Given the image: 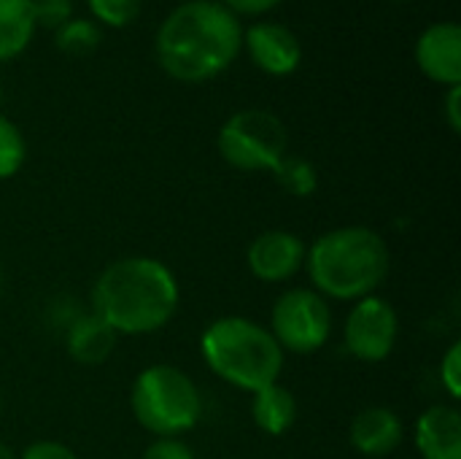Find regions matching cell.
<instances>
[{
    "label": "cell",
    "instance_id": "cell-26",
    "mask_svg": "<svg viewBox=\"0 0 461 459\" xmlns=\"http://www.w3.org/2000/svg\"><path fill=\"white\" fill-rule=\"evenodd\" d=\"M446 122L454 133H461V84L459 87H448L446 92Z\"/></svg>",
    "mask_w": 461,
    "mask_h": 459
},
{
    "label": "cell",
    "instance_id": "cell-18",
    "mask_svg": "<svg viewBox=\"0 0 461 459\" xmlns=\"http://www.w3.org/2000/svg\"><path fill=\"white\" fill-rule=\"evenodd\" d=\"M103 41V30L95 19H81L73 16L70 22H65L57 32H54V43L62 54L68 57H81L89 54L92 49H97Z\"/></svg>",
    "mask_w": 461,
    "mask_h": 459
},
{
    "label": "cell",
    "instance_id": "cell-13",
    "mask_svg": "<svg viewBox=\"0 0 461 459\" xmlns=\"http://www.w3.org/2000/svg\"><path fill=\"white\" fill-rule=\"evenodd\" d=\"M416 449L424 459H461V414L454 406L427 409L413 427Z\"/></svg>",
    "mask_w": 461,
    "mask_h": 459
},
{
    "label": "cell",
    "instance_id": "cell-14",
    "mask_svg": "<svg viewBox=\"0 0 461 459\" xmlns=\"http://www.w3.org/2000/svg\"><path fill=\"white\" fill-rule=\"evenodd\" d=\"M113 346H116V333L97 314L78 317L65 333V349L81 365L105 363L111 357Z\"/></svg>",
    "mask_w": 461,
    "mask_h": 459
},
{
    "label": "cell",
    "instance_id": "cell-12",
    "mask_svg": "<svg viewBox=\"0 0 461 459\" xmlns=\"http://www.w3.org/2000/svg\"><path fill=\"white\" fill-rule=\"evenodd\" d=\"M402 438H405V427H402L400 417L386 406L362 409L348 427L351 446L362 457L370 459L389 457L392 452H397Z\"/></svg>",
    "mask_w": 461,
    "mask_h": 459
},
{
    "label": "cell",
    "instance_id": "cell-4",
    "mask_svg": "<svg viewBox=\"0 0 461 459\" xmlns=\"http://www.w3.org/2000/svg\"><path fill=\"white\" fill-rule=\"evenodd\" d=\"M200 354L208 371L243 392L276 384L284 371V352L270 330L246 317H221L200 335Z\"/></svg>",
    "mask_w": 461,
    "mask_h": 459
},
{
    "label": "cell",
    "instance_id": "cell-2",
    "mask_svg": "<svg viewBox=\"0 0 461 459\" xmlns=\"http://www.w3.org/2000/svg\"><path fill=\"white\" fill-rule=\"evenodd\" d=\"M181 303L176 273L154 257L111 262L95 281L92 314L116 335H151L170 325Z\"/></svg>",
    "mask_w": 461,
    "mask_h": 459
},
{
    "label": "cell",
    "instance_id": "cell-28",
    "mask_svg": "<svg viewBox=\"0 0 461 459\" xmlns=\"http://www.w3.org/2000/svg\"><path fill=\"white\" fill-rule=\"evenodd\" d=\"M0 295H3V268H0Z\"/></svg>",
    "mask_w": 461,
    "mask_h": 459
},
{
    "label": "cell",
    "instance_id": "cell-24",
    "mask_svg": "<svg viewBox=\"0 0 461 459\" xmlns=\"http://www.w3.org/2000/svg\"><path fill=\"white\" fill-rule=\"evenodd\" d=\"M16 459H78L76 452L59 441H35Z\"/></svg>",
    "mask_w": 461,
    "mask_h": 459
},
{
    "label": "cell",
    "instance_id": "cell-7",
    "mask_svg": "<svg viewBox=\"0 0 461 459\" xmlns=\"http://www.w3.org/2000/svg\"><path fill=\"white\" fill-rule=\"evenodd\" d=\"M270 335L286 354H316L327 346L332 335V308L330 300L321 298L311 287L286 289L270 314Z\"/></svg>",
    "mask_w": 461,
    "mask_h": 459
},
{
    "label": "cell",
    "instance_id": "cell-29",
    "mask_svg": "<svg viewBox=\"0 0 461 459\" xmlns=\"http://www.w3.org/2000/svg\"><path fill=\"white\" fill-rule=\"evenodd\" d=\"M0 414H3V395H0Z\"/></svg>",
    "mask_w": 461,
    "mask_h": 459
},
{
    "label": "cell",
    "instance_id": "cell-23",
    "mask_svg": "<svg viewBox=\"0 0 461 459\" xmlns=\"http://www.w3.org/2000/svg\"><path fill=\"white\" fill-rule=\"evenodd\" d=\"M140 459H197L181 438H157L146 446Z\"/></svg>",
    "mask_w": 461,
    "mask_h": 459
},
{
    "label": "cell",
    "instance_id": "cell-27",
    "mask_svg": "<svg viewBox=\"0 0 461 459\" xmlns=\"http://www.w3.org/2000/svg\"><path fill=\"white\" fill-rule=\"evenodd\" d=\"M0 459H16V454H14V449H11V446L0 444Z\"/></svg>",
    "mask_w": 461,
    "mask_h": 459
},
{
    "label": "cell",
    "instance_id": "cell-1",
    "mask_svg": "<svg viewBox=\"0 0 461 459\" xmlns=\"http://www.w3.org/2000/svg\"><path fill=\"white\" fill-rule=\"evenodd\" d=\"M243 49V24L219 0H186L157 30L159 68L181 84H203L221 76Z\"/></svg>",
    "mask_w": 461,
    "mask_h": 459
},
{
    "label": "cell",
    "instance_id": "cell-31",
    "mask_svg": "<svg viewBox=\"0 0 461 459\" xmlns=\"http://www.w3.org/2000/svg\"><path fill=\"white\" fill-rule=\"evenodd\" d=\"M397 3H400V0H397Z\"/></svg>",
    "mask_w": 461,
    "mask_h": 459
},
{
    "label": "cell",
    "instance_id": "cell-9",
    "mask_svg": "<svg viewBox=\"0 0 461 459\" xmlns=\"http://www.w3.org/2000/svg\"><path fill=\"white\" fill-rule=\"evenodd\" d=\"M308 246L300 235L286 230H267L257 235L246 252V265L254 279L265 284H284L305 265Z\"/></svg>",
    "mask_w": 461,
    "mask_h": 459
},
{
    "label": "cell",
    "instance_id": "cell-30",
    "mask_svg": "<svg viewBox=\"0 0 461 459\" xmlns=\"http://www.w3.org/2000/svg\"><path fill=\"white\" fill-rule=\"evenodd\" d=\"M0 97H3V92H0Z\"/></svg>",
    "mask_w": 461,
    "mask_h": 459
},
{
    "label": "cell",
    "instance_id": "cell-3",
    "mask_svg": "<svg viewBox=\"0 0 461 459\" xmlns=\"http://www.w3.org/2000/svg\"><path fill=\"white\" fill-rule=\"evenodd\" d=\"M303 268L321 298L357 303L375 295L389 279L392 254L381 233L370 227H338L311 243Z\"/></svg>",
    "mask_w": 461,
    "mask_h": 459
},
{
    "label": "cell",
    "instance_id": "cell-21",
    "mask_svg": "<svg viewBox=\"0 0 461 459\" xmlns=\"http://www.w3.org/2000/svg\"><path fill=\"white\" fill-rule=\"evenodd\" d=\"M30 8L35 30L43 27L57 32L65 22L73 19V0H30Z\"/></svg>",
    "mask_w": 461,
    "mask_h": 459
},
{
    "label": "cell",
    "instance_id": "cell-19",
    "mask_svg": "<svg viewBox=\"0 0 461 459\" xmlns=\"http://www.w3.org/2000/svg\"><path fill=\"white\" fill-rule=\"evenodd\" d=\"M24 160H27V141L22 130L5 114H0V181L14 179L22 170Z\"/></svg>",
    "mask_w": 461,
    "mask_h": 459
},
{
    "label": "cell",
    "instance_id": "cell-17",
    "mask_svg": "<svg viewBox=\"0 0 461 459\" xmlns=\"http://www.w3.org/2000/svg\"><path fill=\"white\" fill-rule=\"evenodd\" d=\"M278 187L292 197H311L319 189V173L316 165L300 154H284V160L270 170Z\"/></svg>",
    "mask_w": 461,
    "mask_h": 459
},
{
    "label": "cell",
    "instance_id": "cell-25",
    "mask_svg": "<svg viewBox=\"0 0 461 459\" xmlns=\"http://www.w3.org/2000/svg\"><path fill=\"white\" fill-rule=\"evenodd\" d=\"M219 3L240 19V16H262L276 5H281L284 0H219Z\"/></svg>",
    "mask_w": 461,
    "mask_h": 459
},
{
    "label": "cell",
    "instance_id": "cell-8",
    "mask_svg": "<svg viewBox=\"0 0 461 459\" xmlns=\"http://www.w3.org/2000/svg\"><path fill=\"white\" fill-rule=\"evenodd\" d=\"M400 338L397 308L378 295H367L354 303L343 327V346L362 363H384Z\"/></svg>",
    "mask_w": 461,
    "mask_h": 459
},
{
    "label": "cell",
    "instance_id": "cell-10",
    "mask_svg": "<svg viewBox=\"0 0 461 459\" xmlns=\"http://www.w3.org/2000/svg\"><path fill=\"white\" fill-rule=\"evenodd\" d=\"M243 46L251 62L267 76H292L303 62L300 38L281 22H257L243 30Z\"/></svg>",
    "mask_w": 461,
    "mask_h": 459
},
{
    "label": "cell",
    "instance_id": "cell-6",
    "mask_svg": "<svg viewBox=\"0 0 461 459\" xmlns=\"http://www.w3.org/2000/svg\"><path fill=\"white\" fill-rule=\"evenodd\" d=\"M216 146L221 160L235 170H273L289 154V130L273 111L243 108L221 124Z\"/></svg>",
    "mask_w": 461,
    "mask_h": 459
},
{
    "label": "cell",
    "instance_id": "cell-22",
    "mask_svg": "<svg viewBox=\"0 0 461 459\" xmlns=\"http://www.w3.org/2000/svg\"><path fill=\"white\" fill-rule=\"evenodd\" d=\"M440 384L446 387V392L451 395V400L461 398V344L454 341L448 346V352L440 360Z\"/></svg>",
    "mask_w": 461,
    "mask_h": 459
},
{
    "label": "cell",
    "instance_id": "cell-16",
    "mask_svg": "<svg viewBox=\"0 0 461 459\" xmlns=\"http://www.w3.org/2000/svg\"><path fill=\"white\" fill-rule=\"evenodd\" d=\"M35 22L30 0H0V62L16 60L32 41Z\"/></svg>",
    "mask_w": 461,
    "mask_h": 459
},
{
    "label": "cell",
    "instance_id": "cell-15",
    "mask_svg": "<svg viewBox=\"0 0 461 459\" xmlns=\"http://www.w3.org/2000/svg\"><path fill=\"white\" fill-rule=\"evenodd\" d=\"M251 419H254V425L265 436L278 438V436H284V433H289L294 427V422H297V400L278 381L276 384H267V387H262V390L254 392Z\"/></svg>",
    "mask_w": 461,
    "mask_h": 459
},
{
    "label": "cell",
    "instance_id": "cell-5",
    "mask_svg": "<svg viewBox=\"0 0 461 459\" xmlns=\"http://www.w3.org/2000/svg\"><path fill=\"white\" fill-rule=\"evenodd\" d=\"M135 422L157 438L189 433L203 419V398L197 384L176 365H149L138 373L130 392Z\"/></svg>",
    "mask_w": 461,
    "mask_h": 459
},
{
    "label": "cell",
    "instance_id": "cell-11",
    "mask_svg": "<svg viewBox=\"0 0 461 459\" xmlns=\"http://www.w3.org/2000/svg\"><path fill=\"white\" fill-rule=\"evenodd\" d=\"M419 70L443 87L461 84V27L456 22H435L416 41Z\"/></svg>",
    "mask_w": 461,
    "mask_h": 459
},
{
    "label": "cell",
    "instance_id": "cell-20",
    "mask_svg": "<svg viewBox=\"0 0 461 459\" xmlns=\"http://www.w3.org/2000/svg\"><path fill=\"white\" fill-rule=\"evenodd\" d=\"M97 24L105 27H127L138 19L143 0H86Z\"/></svg>",
    "mask_w": 461,
    "mask_h": 459
}]
</instances>
